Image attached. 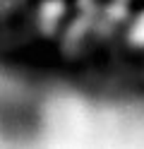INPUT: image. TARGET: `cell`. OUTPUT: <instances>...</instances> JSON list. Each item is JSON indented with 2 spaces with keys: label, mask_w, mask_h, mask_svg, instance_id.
<instances>
[{
  "label": "cell",
  "mask_w": 144,
  "mask_h": 149,
  "mask_svg": "<svg viewBox=\"0 0 144 149\" xmlns=\"http://www.w3.org/2000/svg\"><path fill=\"white\" fill-rule=\"evenodd\" d=\"M125 41H127L130 48L144 53V10L130 19V26L125 29Z\"/></svg>",
  "instance_id": "1"
}]
</instances>
